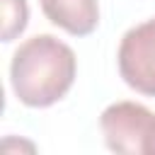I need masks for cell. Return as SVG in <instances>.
Returning a JSON list of instances; mask_svg holds the SVG:
<instances>
[{"mask_svg":"<svg viewBox=\"0 0 155 155\" xmlns=\"http://www.w3.org/2000/svg\"><path fill=\"white\" fill-rule=\"evenodd\" d=\"M75 51L53 34H36L19 44L10 61L15 97L31 109H46L63 99L75 82Z\"/></svg>","mask_w":155,"mask_h":155,"instance_id":"6da1fadb","label":"cell"},{"mask_svg":"<svg viewBox=\"0 0 155 155\" xmlns=\"http://www.w3.org/2000/svg\"><path fill=\"white\" fill-rule=\"evenodd\" d=\"M99 128L111 153L150 155L155 138V114L138 102H114L102 111Z\"/></svg>","mask_w":155,"mask_h":155,"instance_id":"7a4b0ae2","label":"cell"},{"mask_svg":"<svg viewBox=\"0 0 155 155\" xmlns=\"http://www.w3.org/2000/svg\"><path fill=\"white\" fill-rule=\"evenodd\" d=\"M116 61L119 75L131 90L155 97V17L131 27L121 36Z\"/></svg>","mask_w":155,"mask_h":155,"instance_id":"3957f363","label":"cell"},{"mask_svg":"<svg viewBox=\"0 0 155 155\" xmlns=\"http://www.w3.org/2000/svg\"><path fill=\"white\" fill-rule=\"evenodd\" d=\"M46 19L73 36H87L99 24L97 0H39Z\"/></svg>","mask_w":155,"mask_h":155,"instance_id":"277c9868","label":"cell"},{"mask_svg":"<svg viewBox=\"0 0 155 155\" xmlns=\"http://www.w3.org/2000/svg\"><path fill=\"white\" fill-rule=\"evenodd\" d=\"M2 7V41H15L29 22V7L27 0H0Z\"/></svg>","mask_w":155,"mask_h":155,"instance_id":"5b68a950","label":"cell"},{"mask_svg":"<svg viewBox=\"0 0 155 155\" xmlns=\"http://www.w3.org/2000/svg\"><path fill=\"white\" fill-rule=\"evenodd\" d=\"M150 155H155V138H153V148H150Z\"/></svg>","mask_w":155,"mask_h":155,"instance_id":"8992f818","label":"cell"}]
</instances>
